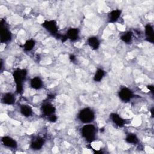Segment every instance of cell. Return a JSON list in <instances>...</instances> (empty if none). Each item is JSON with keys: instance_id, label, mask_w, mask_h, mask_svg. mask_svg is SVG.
Returning <instances> with one entry per match:
<instances>
[{"instance_id": "1", "label": "cell", "mask_w": 154, "mask_h": 154, "mask_svg": "<svg viewBox=\"0 0 154 154\" xmlns=\"http://www.w3.org/2000/svg\"><path fill=\"white\" fill-rule=\"evenodd\" d=\"M26 75V72L24 70H18L14 72V79L17 83V91L20 93L23 91V82Z\"/></svg>"}, {"instance_id": "2", "label": "cell", "mask_w": 154, "mask_h": 154, "mask_svg": "<svg viewBox=\"0 0 154 154\" xmlns=\"http://www.w3.org/2000/svg\"><path fill=\"white\" fill-rule=\"evenodd\" d=\"M79 117L81 121L85 123H89L93 121L95 118V114L92 110L89 108H85L81 111Z\"/></svg>"}, {"instance_id": "3", "label": "cell", "mask_w": 154, "mask_h": 154, "mask_svg": "<svg viewBox=\"0 0 154 154\" xmlns=\"http://www.w3.org/2000/svg\"><path fill=\"white\" fill-rule=\"evenodd\" d=\"M82 133L83 136L87 140L92 141L94 140L96 133L95 127L93 125H87L83 128Z\"/></svg>"}, {"instance_id": "4", "label": "cell", "mask_w": 154, "mask_h": 154, "mask_svg": "<svg viewBox=\"0 0 154 154\" xmlns=\"http://www.w3.org/2000/svg\"><path fill=\"white\" fill-rule=\"evenodd\" d=\"M43 26L51 34L55 35L57 33L58 29L57 23L54 21H45L43 24Z\"/></svg>"}, {"instance_id": "5", "label": "cell", "mask_w": 154, "mask_h": 154, "mask_svg": "<svg viewBox=\"0 0 154 154\" xmlns=\"http://www.w3.org/2000/svg\"><path fill=\"white\" fill-rule=\"evenodd\" d=\"M132 96V92L128 88L124 87L119 92V97L123 101H129Z\"/></svg>"}, {"instance_id": "6", "label": "cell", "mask_w": 154, "mask_h": 154, "mask_svg": "<svg viewBox=\"0 0 154 154\" xmlns=\"http://www.w3.org/2000/svg\"><path fill=\"white\" fill-rule=\"evenodd\" d=\"M79 36V32L77 29H71L67 32V38H69L71 41H76Z\"/></svg>"}, {"instance_id": "7", "label": "cell", "mask_w": 154, "mask_h": 154, "mask_svg": "<svg viewBox=\"0 0 154 154\" xmlns=\"http://www.w3.org/2000/svg\"><path fill=\"white\" fill-rule=\"evenodd\" d=\"M121 11L119 10H114L111 11L109 15L108 18L110 23H114L118 20L119 17H120Z\"/></svg>"}, {"instance_id": "8", "label": "cell", "mask_w": 154, "mask_h": 154, "mask_svg": "<svg viewBox=\"0 0 154 154\" xmlns=\"http://www.w3.org/2000/svg\"><path fill=\"white\" fill-rule=\"evenodd\" d=\"M42 111L47 116H50L53 115L55 111V108L54 107L49 104H45L42 107Z\"/></svg>"}, {"instance_id": "9", "label": "cell", "mask_w": 154, "mask_h": 154, "mask_svg": "<svg viewBox=\"0 0 154 154\" xmlns=\"http://www.w3.org/2000/svg\"><path fill=\"white\" fill-rule=\"evenodd\" d=\"M145 32H146V35L147 36V39L150 42H153V29L152 26H151L150 24H148L146 26L145 28Z\"/></svg>"}, {"instance_id": "10", "label": "cell", "mask_w": 154, "mask_h": 154, "mask_svg": "<svg viewBox=\"0 0 154 154\" xmlns=\"http://www.w3.org/2000/svg\"><path fill=\"white\" fill-rule=\"evenodd\" d=\"M111 118L113 120V122L117 125V126H122L124 125V120L122 119V118L117 114H112L111 115Z\"/></svg>"}, {"instance_id": "11", "label": "cell", "mask_w": 154, "mask_h": 154, "mask_svg": "<svg viewBox=\"0 0 154 154\" xmlns=\"http://www.w3.org/2000/svg\"><path fill=\"white\" fill-rule=\"evenodd\" d=\"M3 143L5 146L9 147H13L15 148L17 146V143L15 141V140L12 139V138L8 137H5L2 140Z\"/></svg>"}, {"instance_id": "12", "label": "cell", "mask_w": 154, "mask_h": 154, "mask_svg": "<svg viewBox=\"0 0 154 154\" xmlns=\"http://www.w3.org/2000/svg\"><path fill=\"white\" fill-rule=\"evenodd\" d=\"M11 38V34L10 32L5 29H2V33H1V40L2 42H6L9 41Z\"/></svg>"}, {"instance_id": "13", "label": "cell", "mask_w": 154, "mask_h": 154, "mask_svg": "<svg viewBox=\"0 0 154 154\" xmlns=\"http://www.w3.org/2000/svg\"><path fill=\"white\" fill-rule=\"evenodd\" d=\"M88 42H89V45L93 50H97L99 47V42L98 38L96 37H92L89 38Z\"/></svg>"}, {"instance_id": "14", "label": "cell", "mask_w": 154, "mask_h": 154, "mask_svg": "<svg viewBox=\"0 0 154 154\" xmlns=\"http://www.w3.org/2000/svg\"><path fill=\"white\" fill-rule=\"evenodd\" d=\"M21 112L24 116L29 117L32 115L33 110L32 108L29 105H23L21 107Z\"/></svg>"}, {"instance_id": "15", "label": "cell", "mask_w": 154, "mask_h": 154, "mask_svg": "<svg viewBox=\"0 0 154 154\" xmlns=\"http://www.w3.org/2000/svg\"><path fill=\"white\" fill-rule=\"evenodd\" d=\"M31 84L33 88L35 89H39L40 88L42 87V81L39 78L36 77L34 78L32 81H31Z\"/></svg>"}, {"instance_id": "16", "label": "cell", "mask_w": 154, "mask_h": 154, "mask_svg": "<svg viewBox=\"0 0 154 154\" xmlns=\"http://www.w3.org/2000/svg\"><path fill=\"white\" fill-rule=\"evenodd\" d=\"M14 101H15V98L14 96L11 93L6 94L3 98V102L5 104H9V105L12 104L14 102Z\"/></svg>"}, {"instance_id": "17", "label": "cell", "mask_w": 154, "mask_h": 154, "mask_svg": "<svg viewBox=\"0 0 154 154\" xmlns=\"http://www.w3.org/2000/svg\"><path fill=\"white\" fill-rule=\"evenodd\" d=\"M43 140L41 138H38L37 140H35L32 144V147L33 149H39L42 147L43 145Z\"/></svg>"}, {"instance_id": "18", "label": "cell", "mask_w": 154, "mask_h": 154, "mask_svg": "<svg viewBox=\"0 0 154 154\" xmlns=\"http://www.w3.org/2000/svg\"><path fill=\"white\" fill-rule=\"evenodd\" d=\"M105 75L104 71H103L102 69H98L97 72H96V74L94 77V80L96 81H100L102 78L104 77Z\"/></svg>"}, {"instance_id": "19", "label": "cell", "mask_w": 154, "mask_h": 154, "mask_svg": "<svg viewBox=\"0 0 154 154\" xmlns=\"http://www.w3.org/2000/svg\"><path fill=\"white\" fill-rule=\"evenodd\" d=\"M35 41L33 40L28 41L24 45V48L27 51H31L35 47Z\"/></svg>"}, {"instance_id": "20", "label": "cell", "mask_w": 154, "mask_h": 154, "mask_svg": "<svg viewBox=\"0 0 154 154\" xmlns=\"http://www.w3.org/2000/svg\"><path fill=\"white\" fill-rule=\"evenodd\" d=\"M129 143H132V144H135L138 141V139L137 137L135 135L133 134H130L129 135L126 140Z\"/></svg>"}, {"instance_id": "21", "label": "cell", "mask_w": 154, "mask_h": 154, "mask_svg": "<svg viewBox=\"0 0 154 154\" xmlns=\"http://www.w3.org/2000/svg\"><path fill=\"white\" fill-rule=\"evenodd\" d=\"M121 39L126 42V43H129L132 40V36H131V34L130 33H127L126 34H125L124 35H123L121 38Z\"/></svg>"}, {"instance_id": "22", "label": "cell", "mask_w": 154, "mask_h": 154, "mask_svg": "<svg viewBox=\"0 0 154 154\" xmlns=\"http://www.w3.org/2000/svg\"><path fill=\"white\" fill-rule=\"evenodd\" d=\"M49 119H50V121H51L52 122H55L57 120V117L55 115L53 114V115L49 116Z\"/></svg>"}]
</instances>
